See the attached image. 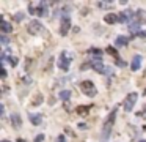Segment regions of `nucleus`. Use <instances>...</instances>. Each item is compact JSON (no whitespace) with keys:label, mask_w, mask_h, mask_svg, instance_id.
Masks as SVG:
<instances>
[{"label":"nucleus","mask_w":146,"mask_h":142,"mask_svg":"<svg viewBox=\"0 0 146 142\" xmlns=\"http://www.w3.org/2000/svg\"><path fill=\"white\" fill-rule=\"evenodd\" d=\"M130 16H132V13H130V11H122V13L119 14L118 21H119V22H122V24H126L127 21L130 19Z\"/></svg>","instance_id":"1a4fd4ad"},{"label":"nucleus","mask_w":146,"mask_h":142,"mask_svg":"<svg viewBox=\"0 0 146 142\" xmlns=\"http://www.w3.org/2000/svg\"><path fill=\"white\" fill-rule=\"evenodd\" d=\"M104 21H105L107 24H115L116 21H118V17H116L113 13H109V14H105V17H104Z\"/></svg>","instance_id":"ddd939ff"},{"label":"nucleus","mask_w":146,"mask_h":142,"mask_svg":"<svg viewBox=\"0 0 146 142\" xmlns=\"http://www.w3.org/2000/svg\"><path fill=\"white\" fill-rule=\"evenodd\" d=\"M58 142H66L65 141V136H58Z\"/></svg>","instance_id":"cd10ccee"},{"label":"nucleus","mask_w":146,"mask_h":142,"mask_svg":"<svg viewBox=\"0 0 146 142\" xmlns=\"http://www.w3.org/2000/svg\"><path fill=\"white\" fill-rule=\"evenodd\" d=\"M138 29H140V22H132L129 25V30L130 32H137V33H138V32H140Z\"/></svg>","instance_id":"f3484780"},{"label":"nucleus","mask_w":146,"mask_h":142,"mask_svg":"<svg viewBox=\"0 0 146 142\" xmlns=\"http://www.w3.org/2000/svg\"><path fill=\"white\" fill-rule=\"evenodd\" d=\"M107 52H109L110 55H115V57L118 55V52H116V49H113L112 46H109V47H107Z\"/></svg>","instance_id":"412c9836"},{"label":"nucleus","mask_w":146,"mask_h":142,"mask_svg":"<svg viewBox=\"0 0 146 142\" xmlns=\"http://www.w3.org/2000/svg\"><path fill=\"white\" fill-rule=\"evenodd\" d=\"M17 142H25V141H24V139H19V141H17Z\"/></svg>","instance_id":"c756f323"},{"label":"nucleus","mask_w":146,"mask_h":142,"mask_svg":"<svg viewBox=\"0 0 146 142\" xmlns=\"http://www.w3.org/2000/svg\"><path fill=\"white\" fill-rule=\"evenodd\" d=\"M60 98L63 100V101H68V100L71 98V92L69 90H61L60 92Z\"/></svg>","instance_id":"dca6fc26"},{"label":"nucleus","mask_w":146,"mask_h":142,"mask_svg":"<svg viewBox=\"0 0 146 142\" xmlns=\"http://www.w3.org/2000/svg\"><path fill=\"white\" fill-rule=\"evenodd\" d=\"M137 98H138V93H135V92H132V93L127 95L126 101H124V111H126V112L132 111L134 106H135V103H137Z\"/></svg>","instance_id":"20e7f679"},{"label":"nucleus","mask_w":146,"mask_h":142,"mask_svg":"<svg viewBox=\"0 0 146 142\" xmlns=\"http://www.w3.org/2000/svg\"><path fill=\"white\" fill-rule=\"evenodd\" d=\"M140 142H146V141H140Z\"/></svg>","instance_id":"2f4dec72"},{"label":"nucleus","mask_w":146,"mask_h":142,"mask_svg":"<svg viewBox=\"0 0 146 142\" xmlns=\"http://www.w3.org/2000/svg\"><path fill=\"white\" fill-rule=\"evenodd\" d=\"M140 66H141V57H140V55H135V57H134V60H132L130 68H132V71H137Z\"/></svg>","instance_id":"0eeeda50"},{"label":"nucleus","mask_w":146,"mask_h":142,"mask_svg":"<svg viewBox=\"0 0 146 142\" xmlns=\"http://www.w3.org/2000/svg\"><path fill=\"white\" fill-rule=\"evenodd\" d=\"M10 65H11V66H16V65H17V57H11L10 58Z\"/></svg>","instance_id":"5701e85b"},{"label":"nucleus","mask_w":146,"mask_h":142,"mask_svg":"<svg viewBox=\"0 0 146 142\" xmlns=\"http://www.w3.org/2000/svg\"><path fill=\"white\" fill-rule=\"evenodd\" d=\"M41 103H43V95H38L36 100L33 101V106H38V104H41Z\"/></svg>","instance_id":"aec40b11"},{"label":"nucleus","mask_w":146,"mask_h":142,"mask_svg":"<svg viewBox=\"0 0 146 142\" xmlns=\"http://www.w3.org/2000/svg\"><path fill=\"white\" fill-rule=\"evenodd\" d=\"M11 122L14 123V128H20V125H22V120H20V117L17 114L11 115Z\"/></svg>","instance_id":"f8f14e48"},{"label":"nucleus","mask_w":146,"mask_h":142,"mask_svg":"<svg viewBox=\"0 0 146 142\" xmlns=\"http://www.w3.org/2000/svg\"><path fill=\"white\" fill-rule=\"evenodd\" d=\"M90 52H91L93 55H96V57H102V51H101V49H96V47H93V49H90Z\"/></svg>","instance_id":"a211bd4d"},{"label":"nucleus","mask_w":146,"mask_h":142,"mask_svg":"<svg viewBox=\"0 0 146 142\" xmlns=\"http://www.w3.org/2000/svg\"><path fill=\"white\" fill-rule=\"evenodd\" d=\"M80 90L83 92L86 96H90V98L96 96V93H98V90H96L94 84H93L91 81H83V82H82V84H80Z\"/></svg>","instance_id":"f03ea898"},{"label":"nucleus","mask_w":146,"mask_h":142,"mask_svg":"<svg viewBox=\"0 0 146 142\" xmlns=\"http://www.w3.org/2000/svg\"><path fill=\"white\" fill-rule=\"evenodd\" d=\"M137 36H140V38H146V32H138V33H137Z\"/></svg>","instance_id":"393cba45"},{"label":"nucleus","mask_w":146,"mask_h":142,"mask_svg":"<svg viewBox=\"0 0 146 142\" xmlns=\"http://www.w3.org/2000/svg\"><path fill=\"white\" fill-rule=\"evenodd\" d=\"M43 141H44V134H38L35 137V142H43Z\"/></svg>","instance_id":"b1692460"},{"label":"nucleus","mask_w":146,"mask_h":142,"mask_svg":"<svg viewBox=\"0 0 146 142\" xmlns=\"http://www.w3.org/2000/svg\"><path fill=\"white\" fill-rule=\"evenodd\" d=\"M27 30H28V33H31V35H38L43 30V24H41L39 21H31V22H28Z\"/></svg>","instance_id":"39448f33"},{"label":"nucleus","mask_w":146,"mask_h":142,"mask_svg":"<svg viewBox=\"0 0 146 142\" xmlns=\"http://www.w3.org/2000/svg\"><path fill=\"white\" fill-rule=\"evenodd\" d=\"M116 65H118V66H124L126 63H124L122 60H119V58H118V60H116Z\"/></svg>","instance_id":"a878e982"},{"label":"nucleus","mask_w":146,"mask_h":142,"mask_svg":"<svg viewBox=\"0 0 146 142\" xmlns=\"http://www.w3.org/2000/svg\"><path fill=\"white\" fill-rule=\"evenodd\" d=\"M145 131H146V126H145Z\"/></svg>","instance_id":"473e14b6"},{"label":"nucleus","mask_w":146,"mask_h":142,"mask_svg":"<svg viewBox=\"0 0 146 142\" xmlns=\"http://www.w3.org/2000/svg\"><path fill=\"white\" fill-rule=\"evenodd\" d=\"M30 122L33 123V125H41V122H43V117H41V115L30 114Z\"/></svg>","instance_id":"4468645a"},{"label":"nucleus","mask_w":146,"mask_h":142,"mask_svg":"<svg viewBox=\"0 0 146 142\" xmlns=\"http://www.w3.org/2000/svg\"><path fill=\"white\" fill-rule=\"evenodd\" d=\"M39 5H41V3H36V2H30V3H28V13H30V14H36L38 10H39Z\"/></svg>","instance_id":"9d476101"},{"label":"nucleus","mask_w":146,"mask_h":142,"mask_svg":"<svg viewBox=\"0 0 146 142\" xmlns=\"http://www.w3.org/2000/svg\"><path fill=\"white\" fill-rule=\"evenodd\" d=\"M69 29H71V19H69L68 16H65L63 19H61V27H60L61 36H66L68 32H69Z\"/></svg>","instance_id":"423d86ee"},{"label":"nucleus","mask_w":146,"mask_h":142,"mask_svg":"<svg viewBox=\"0 0 146 142\" xmlns=\"http://www.w3.org/2000/svg\"><path fill=\"white\" fill-rule=\"evenodd\" d=\"M0 40H2V43H3V44H7V43H8V41H10V40H8V38H7V36H2V38H0Z\"/></svg>","instance_id":"bb28decb"},{"label":"nucleus","mask_w":146,"mask_h":142,"mask_svg":"<svg viewBox=\"0 0 146 142\" xmlns=\"http://www.w3.org/2000/svg\"><path fill=\"white\" fill-rule=\"evenodd\" d=\"M115 117H116V111L110 112L109 117H107V120L104 122V126H102V142H107L110 137V133H112V126H113V122H115Z\"/></svg>","instance_id":"f257e3e1"},{"label":"nucleus","mask_w":146,"mask_h":142,"mask_svg":"<svg viewBox=\"0 0 146 142\" xmlns=\"http://www.w3.org/2000/svg\"><path fill=\"white\" fill-rule=\"evenodd\" d=\"M0 29H2V32H3V33H10V32H13V25H11L10 22H7V21H2Z\"/></svg>","instance_id":"6e6552de"},{"label":"nucleus","mask_w":146,"mask_h":142,"mask_svg":"<svg viewBox=\"0 0 146 142\" xmlns=\"http://www.w3.org/2000/svg\"><path fill=\"white\" fill-rule=\"evenodd\" d=\"M129 43V38L127 36H118L116 38V46H126Z\"/></svg>","instance_id":"2eb2a0df"},{"label":"nucleus","mask_w":146,"mask_h":142,"mask_svg":"<svg viewBox=\"0 0 146 142\" xmlns=\"http://www.w3.org/2000/svg\"><path fill=\"white\" fill-rule=\"evenodd\" d=\"M71 58H72V55L69 54V52L63 51V52L60 54V60H58V66H60L61 70L68 71V70H69V65H71Z\"/></svg>","instance_id":"7ed1b4c3"},{"label":"nucleus","mask_w":146,"mask_h":142,"mask_svg":"<svg viewBox=\"0 0 146 142\" xmlns=\"http://www.w3.org/2000/svg\"><path fill=\"white\" fill-rule=\"evenodd\" d=\"M79 128H80V129H86V125H85V123H80V125H79Z\"/></svg>","instance_id":"c85d7f7f"},{"label":"nucleus","mask_w":146,"mask_h":142,"mask_svg":"<svg viewBox=\"0 0 146 142\" xmlns=\"http://www.w3.org/2000/svg\"><path fill=\"white\" fill-rule=\"evenodd\" d=\"M2 142H10V141H2Z\"/></svg>","instance_id":"7c9ffc66"},{"label":"nucleus","mask_w":146,"mask_h":142,"mask_svg":"<svg viewBox=\"0 0 146 142\" xmlns=\"http://www.w3.org/2000/svg\"><path fill=\"white\" fill-rule=\"evenodd\" d=\"M24 16H25V13H22V11H20V13L14 14V21H16V22H20V21L24 19Z\"/></svg>","instance_id":"6ab92c4d"},{"label":"nucleus","mask_w":146,"mask_h":142,"mask_svg":"<svg viewBox=\"0 0 146 142\" xmlns=\"http://www.w3.org/2000/svg\"><path fill=\"white\" fill-rule=\"evenodd\" d=\"M137 16H138V17H141L143 21H146V13H145L143 10H138V13H137Z\"/></svg>","instance_id":"4be33fe9"},{"label":"nucleus","mask_w":146,"mask_h":142,"mask_svg":"<svg viewBox=\"0 0 146 142\" xmlns=\"http://www.w3.org/2000/svg\"><path fill=\"white\" fill-rule=\"evenodd\" d=\"M90 109H91V106H77V107H75V112H77L79 115H86Z\"/></svg>","instance_id":"9b49d317"}]
</instances>
